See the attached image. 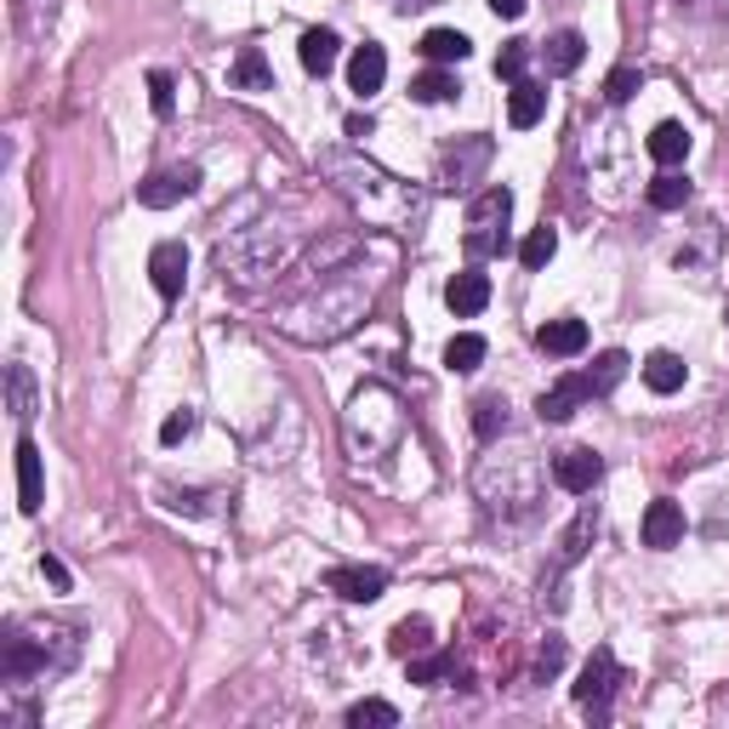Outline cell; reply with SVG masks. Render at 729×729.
<instances>
[{
    "mask_svg": "<svg viewBox=\"0 0 729 729\" xmlns=\"http://www.w3.org/2000/svg\"><path fill=\"white\" fill-rule=\"evenodd\" d=\"M485 337H474V330H461V337H450L445 342V371H456V377H468V371H479L485 364Z\"/></svg>",
    "mask_w": 729,
    "mask_h": 729,
    "instance_id": "obj_23",
    "label": "cell"
},
{
    "mask_svg": "<svg viewBox=\"0 0 729 729\" xmlns=\"http://www.w3.org/2000/svg\"><path fill=\"white\" fill-rule=\"evenodd\" d=\"M524 63H530V41H508L502 57H496V75H502V80H524Z\"/></svg>",
    "mask_w": 729,
    "mask_h": 729,
    "instance_id": "obj_37",
    "label": "cell"
},
{
    "mask_svg": "<svg viewBox=\"0 0 729 729\" xmlns=\"http://www.w3.org/2000/svg\"><path fill=\"white\" fill-rule=\"evenodd\" d=\"M508 217H513V194L508 188H485L479 200L468 206V251L474 257H502Z\"/></svg>",
    "mask_w": 729,
    "mask_h": 729,
    "instance_id": "obj_4",
    "label": "cell"
},
{
    "mask_svg": "<svg viewBox=\"0 0 729 729\" xmlns=\"http://www.w3.org/2000/svg\"><path fill=\"white\" fill-rule=\"evenodd\" d=\"M228 86L235 91H274V69H269V57H262V46H240L235 69H228Z\"/></svg>",
    "mask_w": 729,
    "mask_h": 729,
    "instance_id": "obj_18",
    "label": "cell"
},
{
    "mask_svg": "<svg viewBox=\"0 0 729 729\" xmlns=\"http://www.w3.org/2000/svg\"><path fill=\"white\" fill-rule=\"evenodd\" d=\"M536 348L553 353V359H576V353L587 348V325H581V319H547V325L536 330Z\"/></svg>",
    "mask_w": 729,
    "mask_h": 729,
    "instance_id": "obj_16",
    "label": "cell"
},
{
    "mask_svg": "<svg viewBox=\"0 0 729 729\" xmlns=\"http://www.w3.org/2000/svg\"><path fill=\"white\" fill-rule=\"evenodd\" d=\"M502 427H508V405L490 393V400H479V405H474V434H479V439H496Z\"/></svg>",
    "mask_w": 729,
    "mask_h": 729,
    "instance_id": "obj_35",
    "label": "cell"
},
{
    "mask_svg": "<svg viewBox=\"0 0 729 729\" xmlns=\"http://www.w3.org/2000/svg\"><path fill=\"white\" fill-rule=\"evenodd\" d=\"M348 723L353 729H393V723H400V712H393L388 701H353L348 707Z\"/></svg>",
    "mask_w": 729,
    "mask_h": 729,
    "instance_id": "obj_34",
    "label": "cell"
},
{
    "mask_svg": "<svg viewBox=\"0 0 729 729\" xmlns=\"http://www.w3.org/2000/svg\"><path fill=\"white\" fill-rule=\"evenodd\" d=\"M547 75H570V69H581V57H587V41L576 35V29H565V35H553L547 41Z\"/></svg>",
    "mask_w": 729,
    "mask_h": 729,
    "instance_id": "obj_24",
    "label": "cell"
},
{
    "mask_svg": "<svg viewBox=\"0 0 729 729\" xmlns=\"http://www.w3.org/2000/svg\"><path fill=\"white\" fill-rule=\"evenodd\" d=\"M650 160H661V165H684V160H689V131H684L678 120L655 126V131H650Z\"/></svg>",
    "mask_w": 729,
    "mask_h": 729,
    "instance_id": "obj_22",
    "label": "cell"
},
{
    "mask_svg": "<svg viewBox=\"0 0 729 729\" xmlns=\"http://www.w3.org/2000/svg\"><path fill=\"white\" fill-rule=\"evenodd\" d=\"M325 587L337 592V599H348V605H377L388 592V570H377V565H337L325 576Z\"/></svg>",
    "mask_w": 729,
    "mask_h": 729,
    "instance_id": "obj_10",
    "label": "cell"
},
{
    "mask_svg": "<svg viewBox=\"0 0 729 729\" xmlns=\"http://www.w3.org/2000/svg\"><path fill=\"white\" fill-rule=\"evenodd\" d=\"M558 667H565V639H547V644H542V655H536V673H542V678H553Z\"/></svg>",
    "mask_w": 729,
    "mask_h": 729,
    "instance_id": "obj_41",
    "label": "cell"
},
{
    "mask_svg": "<svg viewBox=\"0 0 729 729\" xmlns=\"http://www.w3.org/2000/svg\"><path fill=\"white\" fill-rule=\"evenodd\" d=\"M41 576H46L57 592H69V565H63V558H52V553H46V558H41Z\"/></svg>",
    "mask_w": 729,
    "mask_h": 729,
    "instance_id": "obj_42",
    "label": "cell"
},
{
    "mask_svg": "<svg viewBox=\"0 0 729 729\" xmlns=\"http://www.w3.org/2000/svg\"><path fill=\"white\" fill-rule=\"evenodd\" d=\"M689 200V177H678V172H661L655 183H650V206L655 211H678Z\"/></svg>",
    "mask_w": 729,
    "mask_h": 729,
    "instance_id": "obj_30",
    "label": "cell"
},
{
    "mask_svg": "<svg viewBox=\"0 0 729 729\" xmlns=\"http://www.w3.org/2000/svg\"><path fill=\"white\" fill-rule=\"evenodd\" d=\"M75 655H80L75 627H57V621H12L7 627V644H0V673H7V684H29V678L63 673Z\"/></svg>",
    "mask_w": 729,
    "mask_h": 729,
    "instance_id": "obj_2",
    "label": "cell"
},
{
    "mask_svg": "<svg viewBox=\"0 0 729 729\" xmlns=\"http://www.w3.org/2000/svg\"><path fill=\"white\" fill-rule=\"evenodd\" d=\"M382 80H388V52H382L377 41L353 46V57H348V91H353V97H377Z\"/></svg>",
    "mask_w": 729,
    "mask_h": 729,
    "instance_id": "obj_13",
    "label": "cell"
},
{
    "mask_svg": "<svg viewBox=\"0 0 729 729\" xmlns=\"http://www.w3.org/2000/svg\"><path fill=\"white\" fill-rule=\"evenodd\" d=\"M524 7H530V0H490V12H496V18H508V23L524 18Z\"/></svg>",
    "mask_w": 729,
    "mask_h": 729,
    "instance_id": "obj_43",
    "label": "cell"
},
{
    "mask_svg": "<svg viewBox=\"0 0 729 729\" xmlns=\"http://www.w3.org/2000/svg\"><path fill=\"white\" fill-rule=\"evenodd\" d=\"M7 388H12V416L29 422V416H35V382H29V364H12Z\"/></svg>",
    "mask_w": 729,
    "mask_h": 729,
    "instance_id": "obj_32",
    "label": "cell"
},
{
    "mask_svg": "<svg viewBox=\"0 0 729 729\" xmlns=\"http://www.w3.org/2000/svg\"><path fill=\"white\" fill-rule=\"evenodd\" d=\"M388 644H393V655H416V650H427L434 639H427V621L411 616V621H400V627L388 633Z\"/></svg>",
    "mask_w": 729,
    "mask_h": 729,
    "instance_id": "obj_33",
    "label": "cell"
},
{
    "mask_svg": "<svg viewBox=\"0 0 729 729\" xmlns=\"http://www.w3.org/2000/svg\"><path fill=\"white\" fill-rule=\"evenodd\" d=\"M468 52H474V41L461 35V29H427V35H422V57L439 63V69H445V63H461Z\"/></svg>",
    "mask_w": 729,
    "mask_h": 729,
    "instance_id": "obj_21",
    "label": "cell"
},
{
    "mask_svg": "<svg viewBox=\"0 0 729 729\" xmlns=\"http://www.w3.org/2000/svg\"><path fill=\"white\" fill-rule=\"evenodd\" d=\"M581 400H592V393H587V377H565L558 388L542 393V405H536V411H542V422H570Z\"/></svg>",
    "mask_w": 729,
    "mask_h": 729,
    "instance_id": "obj_20",
    "label": "cell"
},
{
    "mask_svg": "<svg viewBox=\"0 0 729 729\" xmlns=\"http://www.w3.org/2000/svg\"><path fill=\"white\" fill-rule=\"evenodd\" d=\"M485 165H490V138H479V131H474V138H456V149H445L439 154V188H468L479 172H485Z\"/></svg>",
    "mask_w": 729,
    "mask_h": 729,
    "instance_id": "obj_6",
    "label": "cell"
},
{
    "mask_svg": "<svg viewBox=\"0 0 729 729\" xmlns=\"http://www.w3.org/2000/svg\"><path fill=\"white\" fill-rule=\"evenodd\" d=\"M599 479H605V456H599V450L576 445V450H558V456H553V485H558V490L587 496Z\"/></svg>",
    "mask_w": 729,
    "mask_h": 729,
    "instance_id": "obj_9",
    "label": "cell"
},
{
    "mask_svg": "<svg viewBox=\"0 0 729 729\" xmlns=\"http://www.w3.org/2000/svg\"><path fill=\"white\" fill-rule=\"evenodd\" d=\"M296 57H303V69H308V75L325 80L330 69H337V57H342V41L330 35V29H308V35L296 41Z\"/></svg>",
    "mask_w": 729,
    "mask_h": 729,
    "instance_id": "obj_17",
    "label": "cell"
},
{
    "mask_svg": "<svg viewBox=\"0 0 729 729\" xmlns=\"http://www.w3.org/2000/svg\"><path fill=\"white\" fill-rule=\"evenodd\" d=\"M57 7H63V0H18V29L29 41H41L52 29V18H57Z\"/></svg>",
    "mask_w": 729,
    "mask_h": 729,
    "instance_id": "obj_28",
    "label": "cell"
},
{
    "mask_svg": "<svg viewBox=\"0 0 729 729\" xmlns=\"http://www.w3.org/2000/svg\"><path fill=\"white\" fill-rule=\"evenodd\" d=\"M450 673V655H427V661H411V684H439Z\"/></svg>",
    "mask_w": 729,
    "mask_h": 729,
    "instance_id": "obj_38",
    "label": "cell"
},
{
    "mask_svg": "<svg viewBox=\"0 0 729 729\" xmlns=\"http://www.w3.org/2000/svg\"><path fill=\"white\" fill-rule=\"evenodd\" d=\"M616 684H621V661H616V650H592V655H587V667H581V678H576V701L592 707V712H605V707H610V695H616Z\"/></svg>",
    "mask_w": 729,
    "mask_h": 729,
    "instance_id": "obj_7",
    "label": "cell"
},
{
    "mask_svg": "<svg viewBox=\"0 0 729 729\" xmlns=\"http://www.w3.org/2000/svg\"><path fill=\"white\" fill-rule=\"evenodd\" d=\"M581 377H587V393L599 400V393H610L627 377V353H599V359H592V371H581Z\"/></svg>",
    "mask_w": 729,
    "mask_h": 729,
    "instance_id": "obj_27",
    "label": "cell"
},
{
    "mask_svg": "<svg viewBox=\"0 0 729 729\" xmlns=\"http://www.w3.org/2000/svg\"><path fill=\"white\" fill-rule=\"evenodd\" d=\"M542 115H547V86L542 80H513V91H508V120L519 131H530Z\"/></svg>",
    "mask_w": 729,
    "mask_h": 729,
    "instance_id": "obj_19",
    "label": "cell"
},
{
    "mask_svg": "<svg viewBox=\"0 0 729 729\" xmlns=\"http://www.w3.org/2000/svg\"><path fill=\"white\" fill-rule=\"evenodd\" d=\"M553 251H558V235H553V228H530V240L519 246V262H524V269H547Z\"/></svg>",
    "mask_w": 729,
    "mask_h": 729,
    "instance_id": "obj_31",
    "label": "cell"
},
{
    "mask_svg": "<svg viewBox=\"0 0 729 729\" xmlns=\"http://www.w3.org/2000/svg\"><path fill=\"white\" fill-rule=\"evenodd\" d=\"M633 91H639V69H616V75L605 80V97H610V104H627Z\"/></svg>",
    "mask_w": 729,
    "mask_h": 729,
    "instance_id": "obj_40",
    "label": "cell"
},
{
    "mask_svg": "<svg viewBox=\"0 0 729 729\" xmlns=\"http://www.w3.org/2000/svg\"><path fill=\"white\" fill-rule=\"evenodd\" d=\"M18 508L23 513H41V502H46V474H41V445L35 439H18Z\"/></svg>",
    "mask_w": 729,
    "mask_h": 729,
    "instance_id": "obj_12",
    "label": "cell"
},
{
    "mask_svg": "<svg viewBox=\"0 0 729 729\" xmlns=\"http://www.w3.org/2000/svg\"><path fill=\"white\" fill-rule=\"evenodd\" d=\"M592 536H599V513L581 508V513H576V524L565 530V542H558V565H576V558L592 547Z\"/></svg>",
    "mask_w": 729,
    "mask_h": 729,
    "instance_id": "obj_25",
    "label": "cell"
},
{
    "mask_svg": "<svg viewBox=\"0 0 729 729\" xmlns=\"http://www.w3.org/2000/svg\"><path fill=\"white\" fill-rule=\"evenodd\" d=\"M188 434H194V411H172L165 427H160V445H183Z\"/></svg>",
    "mask_w": 729,
    "mask_h": 729,
    "instance_id": "obj_39",
    "label": "cell"
},
{
    "mask_svg": "<svg viewBox=\"0 0 729 729\" xmlns=\"http://www.w3.org/2000/svg\"><path fill=\"white\" fill-rule=\"evenodd\" d=\"M149 109H154L160 120H172V109H177V80L165 75V69L149 75Z\"/></svg>",
    "mask_w": 729,
    "mask_h": 729,
    "instance_id": "obj_36",
    "label": "cell"
},
{
    "mask_svg": "<svg viewBox=\"0 0 729 729\" xmlns=\"http://www.w3.org/2000/svg\"><path fill=\"white\" fill-rule=\"evenodd\" d=\"M461 86H456V75H445V69H427V75H416L411 80V97L416 104H450Z\"/></svg>",
    "mask_w": 729,
    "mask_h": 729,
    "instance_id": "obj_29",
    "label": "cell"
},
{
    "mask_svg": "<svg viewBox=\"0 0 729 729\" xmlns=\"http://www.w3.org/2000/svg\"><path fill=\"white\" fill-rule=\"evenodd\" d=\"M149 280H154V291L165 296V303L183 296V280H188V251H183V240H160L149 251Z\"/></svg>",
    "mask_w": 729,
    "mask_h": 729,
    "instance_id": "obj_11",
    "label": "cell"
},
{
    "mask_svg": "<svg viewBox=\"0 0 729 729\" xmlns=\"http://www.w3.org/2000/svg\"><path fill=\"white\" fill-rule=\"evenodd\" d=\"M325 172H330V177H342L337 188H342V194H353V200L364 206V217H382V200L405 206V194L393 188V177H388V172H377V165H359V160L330 154V160H325Z\"/></svg>",
    "mask_w": 729,
    "mask_h": 729,
    "instance_id": "obj_5",
    "label": "cell"
},
{
    "mask_svg": "<svg viewBox=\"0 0 729 729\" xmlns=\"http://www.w3.org/2000/svg\"><path fill=\"white\" fill-rule=\"evenodd\" d=\"M291 251L296 246H291V235L280 222H257V228H240L235 240L217 246V274L228 285H240V291H257V285H269L285 269Z\"/></svg>",
    "mask_w": 729,
    "mask_h": 729,
    "instance_id": "obj_3",
    "label": "cell"
},
{
    "mask_svg": "<svg viewBox=\"0 0 729 729\" xmlns=\"http://www.w3.org/2000/svg\"><path fill=\"white\" fill-rule=\"evenodd\" d=\"M314 314H325L319 319V342L348 337V330L371 314V274H359V262H348V269H330V274H314V285L303 296H291L274 325L285 330V337L303 342V330H308Z\"/></svg>",
    "mask_w": 729,
    "mask_h": 729,
    "instance_id": "obj_1",
    "label": "cell"
},
{
    "mask_svg": "<svg viewBox=\"0 0 729 729\" xmlns=\"http://www.w3.org/2000/svg\"><path fill=\"white\" fill-rule=\"evenodd\" d=\"M194 188H200V165H165V172H154L149 183H138V206L165 211V206L188 200Z\"/></svg>",
    "mask_w": 729,
    "mask_h": 729,
    "instance_id": "obj_8",
    "label": "cell"
},
{
    "mask_svg": "<svg viewBox=\"0 0 729 729\" xmlns=\"http://www.w3.org/2000/svg\"><path fill=\"white\" fill-rule=\"evenodd\" d=\"M678 542H684V508L661 496L644 513V547H678Z\"/></svg>",
    "mask_w": 729,
    "mask_h": 729,
    "instance_id": "obj_14",
    "label": "cell"
},
{
    "mask_svg": "<svg viewBox=\"0 0 729 729\" xmlns=\"http://www.w3.org/2000/svg\"><path fill=\"white\" fill-rule=\"evenodd\" d=\"M684 377H689V371H684L678 353H650V359H644V382H650L655 393H678Z\"/></svg>",
    "mask_w": 729,
    "mask_h": 729,
    "instance_id": "obj_26",
    "label": "cell"
},
{
    "mask_svg": "<svg viewBox=\"0 0 729 729\" xmlns=\"http://www.w3.org/2000/svg\"><path fill=\"white\" fill-rule=\"evenodd\" d=\"M445 303H450V314H461V319H474V314H485V303H490V280H485L479 269H468V274H456V280L445 285Z\"/></svg>",
    "mask_w": 729,
    "mask_h": 729,
    "instance_id": "obj_15",
    "label": "cell"
}]
</instances>
